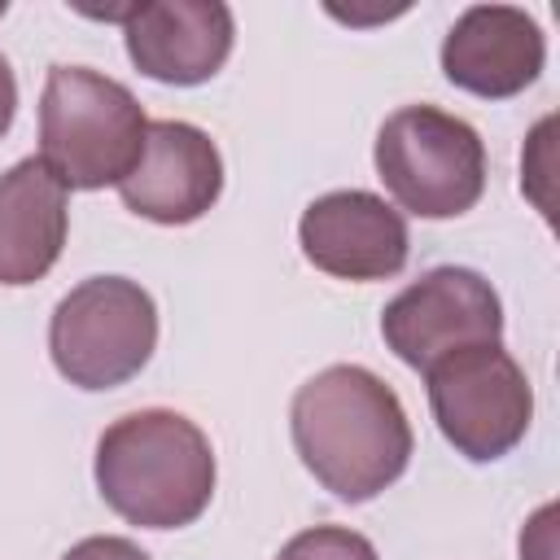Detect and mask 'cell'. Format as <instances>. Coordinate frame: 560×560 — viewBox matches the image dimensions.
<instances>
[{
    "mask_svg": "<svg viewBox=\"0 0 560 560\" xmlns=\"http://www.w3.org/2000/svg\"><path fill=\"white\" fill-rule=\"evenodd\" d=\"M158 346V306L127 276H92L74 284L48 324L57 372L79 389H114L131 381Z\"/></svg>",
    "mask_w": 560,
    "mask_h": 560,
    "instance_id": "5",
    "label": "cell"
},
{
    "mask_svg": "<svg viewBox=\"0 0 560 560\" xmlns=\"http://www.w3.org/2000/svg\"><path fill=\"white\" fill-rule=\"evenodd\" d=\"M122 35L140 74L192 88L223 70L236 22L219 0H162L122 9Z\"/></svg>",
    "mask_w": 560,
    "mask_h": 560,
    "instance_id": "10",
    "label": "cell"
},
{
    "mask_svg": "<svg viewBox=\"0 0 560 560\" xmlns=\"http://www.w3.org/2000/svg\"><path fill=\"white\" fill-rule=\"evenodd\" d=\"M276 560H376V547L354 534V529H341V525H315V529H302L293 534Z\"/></svg>",
    "mask_w": 560,
    "mask_h": 560,
    "instance_id": "13",
    "label": "cell"
},
{
    "mask_svg": "<svg viewBox=\"0 0 560 560\" xmlns=\"http://www.w3.org/2000/svg\"><path fill=\"white\" fill-rule=\"evenodd\" d=\"M376 175L402 210L455 219L486 192V144L477 127L438 105H402L376 131Z\"/></svg>",
    "mask_w": 560,
    "mask_h": 560,
    "instance_id": "4",
    "label": "cell"
},
{
    "mask_svg": "<svg viewBox=\"0 0 560 560\" xmlns=\"http://www.w3.org/2000/svg\"><path fill=\"white\" fill-rule=\"evenodd\" d=\"M547 61L542 26L516 4H472L442 39V74L486 101L525 92Z\"/></svg>",
    "mask_w": 560,
    "mask_h": 560,
    "instance_id": "11",
    "label": "cell"
},
{
    "mask_svg": "<svg viewBox=\"0 0 560 560\" xmlns=\"http://www.w3.org/2000/svg\"><path fill=\"white\" fill-rule=\"evenodd\" d=\"M66 228V184L39 158L9 166L0 175V284L44 280L61 258Z\"/></svg>",
    "mask_w": 560,
    "mask_h": 560,
    "instance_id": "12",
    "label": "cell"
},
{
    "mask_svg": "<svg viewBox=\"0 0 560 560\" xmlns=\"http://www.w3.org/2000/svg\"><path fill=\"white\" fill-rule=\"evenodd\" d=\"M381 337L407 368L429 372L455 350L494 346L503 337V306L481 271L433 267L385 306Z\"/></svg>",
    "mask_w": 560,
    "mask_h": 560,
    "instance_id": "7",
    "label": "cell"
},
{
    "mask_svg": "<svg viewBox=\"0 0 560 560\" xmlns=\"http://www.w3.org/2000/svg\"><path fill=\"white\" fill-rule=\"evenodd\" d=\"M122 206L153 223H192L223 192V158L214 140L179 118H158L131 175L118 184Z\"/></svg>",
    "mask_w": 560,
    "mask_h": 560,
    "instance_id": "9",
    "label": "cell"
},
{
    "mask_svg": "<svg viewBox=\"0 0 560 560\" xmlns=\"http://www.w3.org/2000/svg\"><path fill=\"white\" fill-rule=\"evenodd\" d=\"M61 560H149L131 538H114V534H96V538H83L74 542Z\"/></svg>",
    "mask_w": 560,
    "mask_h": 560,
    "instance_id": "14",
    "label": "cell"
},
{
    "mask_svg": "<svg viewBox=\"0 0 560 560\" xmlns=\"http://www.w3.org/2000/svg\"><path fill=\"white\" fill-rule=\"evenodd\" d=\"M13 109H18V79H13V70H9L4 52H0V136L9 131Z\"/></svg>",
    "mask_w": 560,
    "mask_h": 560,
    "instance_id": "15",
    "label": "cell"
},
{
    "mask_svg": "<svg viewBox=\"0 0 560 560\" xmlns=\"http://www.w3.org/2000/svg\"><path fill=\"white\" fill-rule=\"evenodd\" d=\"M424 376L433 420L464 459H499L525 438L534 420V389L521 363L499 341L455 350Z\"/></svg>",
    "mask_w": 560,
    "mask_h": 560,
    "instance_id": "6",
    "label": "cell"
},
{
    "mask_svg": "<svg viewBox=\"0 0 560 560\" xmlns=\"http://www.w3.org/2000/svg\"><path fill=\"white\" fill-rule=\"evenodd\" d=\"M298 241L311 267L337 280H385L407 267V219L376 192L341 188L302 210Z\"/></svg>",
    "mask_w": 560,
    "mask_h": 560,
    "instance_id": "8",
    "label": "cell"
},
{
    "mask_svg": "<svg viewBox=\"0 0 560 560\" xmlns=\"http://www.w3.org/2000/svg\"><path fill=\"white\" fill-rule=\"evenodd\" d=\"M149 118L131 88L88 66H52L39 96V162L66 188L122 184L144 149Z\"/></svg>",
    "mask_w": 560,
    "mask_h": 560,
    "instance_id": "3",
    "label": "cell"
},
{
    "mask_svg": "<svg viewBox=\"0 0 560 560\" xmlns=\"http://www.w3.org/2000/svg\"><path fill=\"white\" fill-rule=\"evenodd\" d=\"M96 490L140 529L192 525L214 494L210 438L179 411H131L96 442Z\"/></svg>",
    "mask_w": 560,
    "mask_h": 560,
    "instance_id": "2",
    "label": "cell"
},
{
    "mask_svg": "<svg viewBox=\"0 0 560 560\" xmlns=\"http://www.w3.org/2000/svg\"><path fill=\"white\" fill-rule=\"evenodd\" d=\"M289 424L311 477L346 503H363L407 472V411L398 394L359 363H332L315 372L293 394Z\"/></svg>",
    "mask_w": 560,
    "mask_h": 560,
    "instance_id": "1",
    "label": "cell"
},
{
    "mask_svg": "<svg viewBox=\"0 0 560 560\" xmlns=\"http://www.w3.org/2000/svg\"><path fill=\"white\" fill-rule=\"evenodd\" d=\"M0 13H4V4H0Z\"/></svg>",
    "mask_w": 560,
    "mask_h": 560,
    "instance_id": "16",
    "label": "cell"
}]
</instances>
